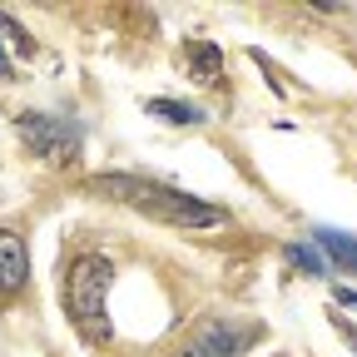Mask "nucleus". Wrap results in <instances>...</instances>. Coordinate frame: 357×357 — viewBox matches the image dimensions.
Wrapping results in <instances>:
<instances>
[{"mask_svg":"<svg viewBox=\"0 0 357 357\" xmlns=\"http://www.w3.org/2000/svg\"><path fill=\"white\" fill-rule=\"evenodd\" d=\"M100 194H114L119 204L139 208L149 218H169V223H184V229H213V223H223V208L218 204H204L194 194H178V189H164L154 184V178H139V174H105L95 178Z\"/></svg>","mask_w":357,"mask_h":357,"instance_id":"nucleus-1","label":"nucleus"},{"mask_svg":"<svg viewBox=\"0 0 357 357\" xmlns=\"http://www.w3.org/2000/svg\"><path fill=\"white\" fill-rule=\"evenodd\" d=\"M109 283H114V263L100 253H84L70 268V283H65V303H70V318L89 342H109Z\"/></svg>","mask_w":357,"mask_h":357,"instance_id":"nucleus-2","label":"nucleus"},{"mask_svg":"<svg viewBox=\"0 0 357 357\" xmlns=\"http://www.w3.org/2000/svg\"><path fill=\"white\" fill-rule=\"evenodd\" d=\"M20 134L35 154H45L50 164H75L79 159V124L55 119V114H20Z\"/></svg>","mask_w":357,"mask_h":357,"instance_id":"nucleus-3","label":"nucleus"},{"mask_svg":"<svg viewBox=\"0 0 357 357\" xmlns=\"http://www.w3.org/2000/svg\"><path fill=\"white\" fill-rule=\"evenodd\" d=\"M25 278H30V253H25V243H20L15 234L0 229V293L25 288Z\"/></svg>","mask_w":357,"mask_h":357,"instance_id":"nucleus-4","label":"nucleus"},{"mask_svg":"<svg viewBox=\"0 0 357 357\" xmlns=\"http://www.w3.org/2000/svg\"><path fill=\"white\" fill-rule=\"evenodd\" d=\"M312 243L323 248V258H333L342 273H357V238L342 234V229H318L312 234Z\"/></svg>","mask_w":357,"mask_h":357,"instance_id":"nucleus-5","label":"nucleus"},{"mask_svg":"<svg viewBox=\"0 0 357 357\" xmlns=\"http://www.w3.org/2000/svg\"><path fill=\"white\" fill-rule=\"evenodd\" d=\"M178 357H238V337L229 328H208L194 347H184Z\"/></svg>","mask_w":357,"mask_h":357,"instance_id":"nucleus-6","label":"nucleus"},{"mask_svg":"<svg viewBox=\"0 0 357 357\" xmlns=\"http://www.w3.org/2000/svg\"><path fill=\"white\" fill-rule=\"evenodd\" d=\"M149 109L164 114V119H178V124H199V109L194 105H178V100H154Z\"/></svg>","mask_w":357,"mask_h":357,"instance_id":"nucleus-7","label":"nucleus"},{"mask_svg":"<svg viewBox=\"0 0 357 357\" xmlns=\"http://www.w3.org/2000/svg\"><path fill=\"white\" fill-rule=\"evenodd\" d=\"M288 258H293L298 268H307V273H323V258H318V253H312L307 243H293V248H288Z\"/></svg>","mask_w":357,"mask_h":357,"instance_id":"nucleus-8","label":"nucleus"},{"mask_svg":"<svg viewBox=\"0 0 357 357\" xmlns=\"http://www.w3.org/2000/svg\"><path fill=\"white\" fill-rule=\"evenodd\" d=\"M0 75H10V55H6V45H0Z\"/></svg>","mask_w":357,"mask_h":357,"instance_id":"nucleus-9","label":"nucleus"},{"mask_svg":"<svg viewBox=\"0 0 357 357\" xmlns=\"http://www.w3.org/2000/svg\"><path fill=\"white\" fill-rule=\"evenodd\" d=\"M337 298H342L347 307H357V293H347V288H337Z\"/></svg>","mask_w":357,"mask_h":357,"instance_id":"nucleus-10","label":"nucleus"}]
</instances>
